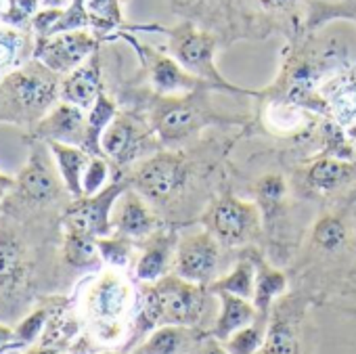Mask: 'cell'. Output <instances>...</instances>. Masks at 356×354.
Instances as JSON below:
<instances>
[{"instance_id":"33","label":"cell","mask_w":356,"mask_h":354,"mask_svg":"<svg viewBox=\"0 0 356 354\" xmlns=\"http://www.w3.org/2000/svg\"><path fill=\"white\" fill-rule=\"evenodd\" d=\"M107 179H109V159L105 155H90L82 176V198L95 195L101 189H105Z\"/></svg>"},{"instance_id":"43","label":"cell","mask_w":356,"mask_h":354,"mask_svg":"<svg viewBox=\"0 0 356 354\" xmlns=\"http://www.w3.org/2000/svg\"><path fill=\"white\" fill-rule=\"evenodd\" d=\"M352 145H354V153H356V140H352Z\"/></svg>"},{"instance_id":"37","label":"cell","mask_w":356,"mask_h":354,"mask_svg":"<svg viewBox=\"0 0 356 354\" xmlns=\"http://www.w3.org/2000/svg\"><path fill=\"white\" fill-rule=\"evenodd\" d=\"M13 339H15V329L0 323V354L13 346Z\"/></svg>"},{"instance_id":"29","label":"cell","mask_w":356,"mask_h":354,"mask_svg":"<svg viewBox=\"0 0 356 354\" xmlns=\"http://www.w3.org/2000/svg\"><path fill=\"white\" fill-rule=\"evenodd\" d=\"M254 285H256V271L250 260H241L227 277L216 281L212 285V291H229L235 296H241L245 300L254 298Z\"/></svg>"},{"instance_id":"41","label":"cell","mask_w":356,"mask_h":354,"mask_svg":"<svg viewBox=\"0 0 356 354\" xmlns=\"http://www.w3.org/2000/svg\"><path fill=\"white\" fill-rule=\"evenodd\" d=\"M341 202H346V204H352V202H354V204H356V183L341 195Z\"/></svg>"},{"instance_id":"39","label":"cell","mask_w":356,"mask_h":354,"mask_svg":"<svg viewBox=\"0 0 356 354\" xmlns=\"http://www.w3.org/2000/svg\"><path fill=\"white\" fill-rule=\"evenodd\" d=\"M74 0H40L42 9H67Z\"/></svg>"},{"instance_id":"34","label":"cell","mask_w":356,"mask_h":354,"mask_svg":"<svg viewBox=\"0 0 356 354\" xmlns=\"http://www.w3.org/2000/svg\"><path fill=\"white\" fill-rule=\"evenodd\" d=\"M49 316H51V310H49V308H38V310H34L30 316H26V319L17 325V329H15L13 348H15V346H30V344H34V341L42 335L44 327H47V323H49Z\"/></svg>"},{"instance_id":"20","label":"cell","mask_w":356,"mask_h":354,"mask_svg":"<svg viewBox=\"0 0 356 354\" xmlns=\"http://www.w3.org/2000/svg\"><path fill=\"white\" fill-rule=\"evenodd\" d=\"M218 293H220L222 312L216 319L214 335H216V339L227 341L233 333H237L239 329L252 325L258 310H256V306L252 302H248L241 296H235V293H229V291H218Z\"/></svg>"},{"instance_id":"28","label":"cell","mask_w":356,"mask_h":354,"mask_svg":"<svg viewBox=\"0 0 356 354\" xmlns=\"http://www.w3.org/2000/svg\"><path fill=\"white\" fill-rule=\"evenodd\" d=\"M24 264V250L17 237L0 227V285L15 281V277L22 273Z\"/></svg>"},{"instance_id":"10","label":"cell","mask_w":356,"mask_h":354,"mask_svg":"<svg viewBox=\"0 0 356 354\" xmlns=\"http://www.w3.org/2000/svg\"><path fill=\"white\" fill-rule=\"evenodd\" d=\"M155 293L161 308V325H197L206 314L204 285L185 281L178 275L155 281Z\"/></svg>"},{"instance_id":"21","label":"cell","mask_w":356,"mask_h":354,"mask_svg":"<svg viewBox=\"0 0 356 354\" xmlns=\"http://www.w3.org/2000/svg\"><path fill=\"white\" fill-rule=\"evenodd\" d=\"M195 341V331L187 325H161L136 348L134 354H183Z\"/></svg>"},{"instance_id":"6","label":"cell","mask_w":356,"mask_h":354,"mask_svg":"<svg viewBox=\"0 0 356 354\" xmlns=\"http://www.w3.org/2000/svg\"><path fill=\"white\" fill-rule=\"evenodd\" d=\"M202 225L222 246L250 241L262 225V210L256 202H245L233 193L216 195L202 212Z\"/></svg>"},{"instance_id":"3","label":"cell","mask_w":356,"mask_h":354,"mask_svg":"<svg viewBox=\"0 0 356 354\" xmlns=\"http://www.w3.org/2000/svg\"><path fill=\"white\" fill-rule=\"evenodd\" d=\"M145 30H155L168 36V51L170 55L181 63L189 74L206 80L212 84L218 92L233 95V97H262V90H250L231 84L216 67V51H218V38L208 32L197 28L193 22H181L178 26L163 28V26H149Z\"/></svg>"},{"instance_id":"5","label":"cell","mask_w":356,"mask_h":354,"mask_svg":"<svg viewBox=\"0 0 356 354\" xmlns=\"http://www.w3.org/2000/svg\"><path fill=\"white\" fill-rule=\"evenodd\" d=\"M130 300L132 289L115 268L101 273L90 285L86 293V314L99 339L115 341L122 335Z\"/></svg>"},{"instance_id":"2","label":"cell","mask_w":356,"mask_h":354,"mask_svg":"<svg viewBox=\"0 0 356 354\" xmlns=\"http://www.w3.org/2000/svg\"><path fill=\"white\" fill-rule=\"evenodd\" d=\"M212 90H197L189 95L176 97H159L153 92L149 101V126L155 132L157 140L163 149L187 147L200 140V134L212 124H235V120L245 118H225L214 109L210 101Z\"/></svg>"},{"instance_id":"32","label":"cell","mask_w":356,"mask_h":354,"mask_svg":"<svg viewBox=\"0 0 356 354\" xmlns=\"http://www.w3.org/2000/svg\"><path fill=\"white\" fill-rule=\"evenodd\" d=\"M99 252L103 262L111 264L113 268L126 266L132 254V239L124 237V235H107V237H99L97 239Z\"/></svg>"},{"instance_id":"26","label":"cell","mask_w":356,"mask_h":354,"mask_svg":"<svg viewBox=\"0 0 356 354\" xmlns=\"http://www.w3.org/2000/svg\"><path fill=\"white\" fill-rule=\"evenodd\" d=\"M254 191H256V204L266 216H270L279 212L287 202L289 187H287V179L281 172H266L256 181Z\"/></svg>"},{"instance_id":"40","label":"cell","mask_w":356,"mask_h":354,"mask_svg":"<svg viewBox=\"0 0 356 354\" xmlns=\"http://www.w3.org/2000/svg\"><path fill=\"white\" fill-rule=\"evenodd\" d=\"M202 354H229V350L222 348L218 341H208V344L204 346V352H202Z\"/></svg>"},{"instance_id":"42","label":"cell","mask_w":356,"mask_h":354,"mask_svg":"<svg viewBox=\"0 0 356 354\" xmlns=\"http://www.w3.org/2000/svg\"><path fill=\"white\" fill-rule=\"evenodd\" d=\"M30 354H59V352H57V350H53V348H49V346H47V348L42 346V348H34Z\"/></svg>"},{"instance_id":"7","label":"cell","mask_w":356,"mask_h":354,"mask_svg":"<svg viewBox=\"0 0 356 354\" xmlns=\"http://www.w3.org/2000/svg\"><path fill=\"white\" fill-rule=\"evenodd\" d=\"M161 143L151 130L149 122L134 113H120L101 136V153L115 166H134L136 161L157 153Z\"/></svg>"},{"instance_id":"11","label":"cell","mask_w":356,"mask_h":354,"mask_svg":"<svg viewBox=\"0 0 356 354\" xmlns=\"http://www.w3.org/2000/svg\"><path fill=\"white\" fill-rule=\"evenodd\" d=\"M99 51V38L90 30H70L40 38L34 57L57 76H67Z\"/></svg>"},{"instance_id":"30","label":"cell","mask_w":356,"mask_h":354,"mask_svg":"<svg viewBox=\"0 0 356 354\" xmlns=\"http://www.w3.org/2000/svg\"><path fill=\"white\" fill-rule=\"evenodd\" d=\"M258 354H298V337L287 321L277 319L264 335Z\"/></svg>"},{"instance_id":"35","label":"cell","mask_w":356,"mask_h":354,"mask_svg":"<svg viewBox=\"0 0 356 354\" xmlns=\"http://www.w3.org/2000/svg\"><path fill=\"white\" fill-rule=\"evenodd\" d=\"M262 341V325H248L227 339V350L229 354H256Z\"/></svg>"},{"instance_id":"13","label":"cell","mask_w":356,"mask_h":354,"mask_svg":"<svg viewBox=\"0 0 356 354\" xmlns=\"http://www.w3.org/2000/svg\"><path fill=\"white\" fill-rule=\"evenodd\" d=\"M47 147V143H44ZM44 147L32 149L26 166L22 168L19 176L15 179V187L22 193L24 200L36 202V204H47L53 202L59 191H61V176L57 170V163L53 159V153L44 151Z\"/></svg>"},{"instance_id":"12","label":"cell","mask_w":356,"mask_h":354,"mask_svg":"<svg viewBox=\"0 0 356 354\" xmlns=\"http://www.w3.org/2000/svg\"><path fill=\"white\" fill-rule=\"evenodd\" d=\"M220 262V241L208 231H195L176 243L174 275L185 281L206 285L214 279Z\"/></svg>"},{"instance_id":"31","label":"cell","mask_w":356,"mask_h":354,"mask_svg":"<svg viewBox=\"0 0 356 354\" xmlns=\"http://www.w3.org/2000/svg\"><path fill=\"white\" fill-rule=\"evenodd\" d=\"M24 47H26V38L19 30L11 26L0 28V74L9 70L13 72V67L19 63Z\"/></svg>"},{"instance_id":"15","label":"cell","mask_w":356,"mask_h":354,"mask_svg":"<svg viewBox=\"0 0 356 354\" xmlns=\"http://www.w3.org/2000/svg\"><path fill=\"white\" fill-rule=\"evenodd\" d=\"M40 143H65L84 149L86 143V111L59 101L34 128Z\"/></svg>"},{"instance_id":"18","label":"cell","mask_w":356,"mask_h":354,"mask_svg":"<svg viewBox=\"0 0 356 354\" xmlns=\"http://www.w3.org/2000/svg\"><path fill=\"white\" fill-rule=\"evenodd\" d=\"M174 248H176L174 233L155 231L153 235H149L147 246L136 262V277L145 283L159 281L172 260V252H176Z\"/></svg>"},{"instance_id":"25","label":"cell","mask_w":356,"mask_h":354,"mask_svg":"<svg viewBox=\"0 0 356 354\" xmlns=\"http://www.w3.org/2000/svg\"><path fill=\"white\" fill-rule=\"evenodd\" d=\"M63 256H65V262L72 264L74 268H97L103 262L97 239L88 235L72 233V231H65Z\"/></svg>"},{"instance_id":"8","label":"cell","mask_w":356,"mask_h":354,"mask_svg":"<svg viewBox=\"0 0 356 354\" xmlns=\"http://www.w3.org/2000/svg\"><path fill=\"white\" fill-rule=\"evenodd\" d=\"M128 181L122 174L120 179H115L113 183H109L105 189H101L95 195H84L74 200L65 214H63V227L65 231L72 233H80V235H88V237H107L113 233V223H111V214L115 208L118 198L128 189Z\"/></svg>"},{"instance_id":"36","label":"cell","mask_w":356,"mask_h":354,"mask_svg":"<svg viewBox=\"0 0 356 354\" xmlns=\"http://www.w3.org/2000/svg\"><path fill=\"white\" fill-rule=\"evenodd\" d=\"M256 5L270 15H291L298 11L302 0H256Z\"/></svg>"},{"instance_id":"22","label":"cell","mask_w":356,"mask_h":354,"mask_svg":"<svg viewBox=\"0 0 356 354\" xmlns=\"http://www.w3.org/2000/svg\"><path fill=\"white\" fill-rule=\"evenodd\" d=\"M335 19H346L356 26V0H306V32H316Z\"/></svg>"},{"instance_id":"1","label":"cell","mask_w":356,"mask_h":354,"mask_svg":"<svg viewBox=\"0 0 356 354\" xmlns=\"http://www.w3.org/2000/svg\"><path fill=\"white\" fill-rule=\"evenodd\" d=\"M231 143L220 147L216 140H195L178 149H159L157 153L130 166L126 181L138 191L159 214H176L187 204L212 202L204 195L210 179L216 174L218 159L229 151Z\"/></svg>"},{"instance_id":"24","label":"cell","mask_w":356,"mask_h":354,"mask_svg":"<svg viewBox=\"0 0 356 354\" xmlns=\"http://www.w3.org/2000/svg\"><path fill=\"white\" fill-rule=\"evenodd\" d=\"M348 235H350L348 223L337 212L323 214L312 227V243L327 254L341 250L348 241Z\"/></svg>"},{"instance_id":"19","label":"cell","mask_w":356,"mask_h":354,"mask_svg":"<svg viewBox=\"0 0 356 354\" xmlns=\"http://www.w3.org/2000/svg\"><path fill=\"white\" fill-rule=\"evenodd\" d=\"M53 159L57 163L59 176L63 181V189L74 198H82V176L88 166L90 153L84 151L82 147L76 145H65V143H47Z\"/></svg>"},{"instance_id":"14","label":"cell","mask_w":356,"mask_h":354,"mask_svg":"<svg viewBox=\"0 0 356 354\" xmlns=\"http://www.w3.org/2000/svg\"><path fill=\"white\" fill-rule=\"evenodd\" d=\"M159 212L132 187L118 198L111 214L113 231L128 239H147L159 231Z\"/></svg>"},{"instance_id":"17","label":"cell","mask_w":356,"mask_h":354,"mask_svg":"<svg viewBox=\"0 0 356 354\" xmlns=\"http://www.w3.org/2000/svg\"><path fill=\"white\" fill-rule=\"evenodd\" d=\"M103 92L99 51L72 74L61 78V101L88 111Z\"/></svg>"},{"instance_id":"4","label":"cell","mask_w":356,"mask_h":354,"mask_svg":"<svg viewBox=\"0 0 356 354\" xmlns=\"http://www.w3.org/2000/svg\"><path fill=\"white\" fill-rule=\"evenodd\" d=\"M7 103H13L11 118H36V124L61 101V76L53 74L38 59L13 70L0 84Z\"/></svg>"},{"instance_id":"16","label":"cell","mask_w":356,"mask_h":354,"mask_svg":"<svg viewBox=\"0 0 356 354\" xmlns=\"http://www.w3.org/2000/svg\"><path fill=\"white\" fill-rule=\"evenodd\" d=\"M304 187L316 195L348 191L356 183V161L341 157H314L302 172Z\"/></svg>"},{"instance_id":"23","label":"cell","mask_w":356,"mask_h":354,"mask_svg":"<svg viewBox=\"0 0 356 354\" xmlns=\"http://www.w3.org/2000/svg\"><path fill=\"white\" fill-rule=\"evenodd\" d=\"M115 115H118V103L109 95H105V90H103L101 97L95 101V105L86 111L84 151H88L90 155H103L101 153V136L107 130V126L113 122Z\"/></svg>"},{"instance_id":"9","label":"cell","mask_w":356,"mask_h":354,"mask_svg":"<svg viewBox=\"0 0 356 354\" xmlns=\"http://www.w3.org/2000/svg\"><path fill=\"white\" fill-rule=\"evenodd\" d=\"M122 36L138 53L143 67L147 72V78H149V86L155 95L176 97V95H189V92H197V90H216L206 80L189 74L172 55H163V53L138 42L136 38H132L128 34H122Z\"/></svg>"},{"instance_id":"27","label":"cell","mask_w":356,"mask_h":354,"mask_svg":"<svg viewBox=\"0 0 356 354\" xmlns=\"http://www.w3.org/2000/svg\"><path fill=\"white\" fill-rule=\"evenodd\" d=\"M285 285H287V281H285L283 273H279L275 268H268L264 264L258 268L256 285H254V306L262 316L268 314L273 300L285 289Z\"/></svg>"},{"instance_id":"38","label":"cell","mask_w":356,"mask_h":354,"mask_svg":"<svg viewBox=\"0 0 356 354\" xmlns=\"http://www.w3.org/2000/svg\"><path fill=\"white\" fill-rule=\"evenodd\" d=\"M15 187V179L13 176H7L5 172H0V202L7 198V193Z\"/></svg>"}]
</instances>
